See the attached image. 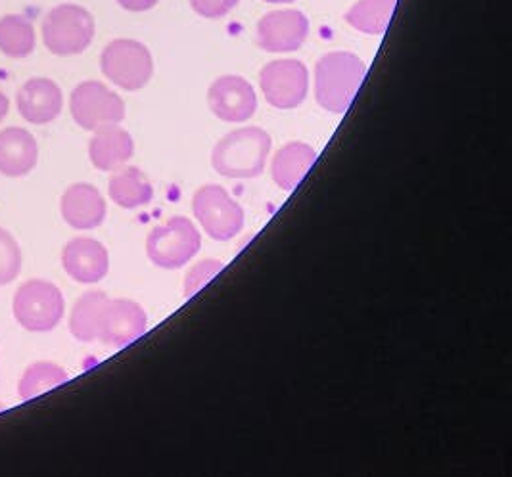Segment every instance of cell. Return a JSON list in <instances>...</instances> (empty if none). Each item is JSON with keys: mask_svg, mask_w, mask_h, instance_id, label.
<instances>
[{"mask_svg": "<svg viewBox=\"0 0 512 477\" xmlns=\"http://www.w3.org/2000/svg\"><path fill=\"white\" fill-rule=\"evenodd\" d=\"M367 75L365 62L351 52H328L315 66V98L330 114H346Z\"/></svg>", "mask_w": 512, "mask_h": 477, "instance_id": "1", "label": "cell"}, {"mask_svg": "<svg viewBox=\"0 0 512 477\" xmlns=\"http://www.w3.org/2000/svg\"><path fill=\"white\" fill-rule=\"evenodd\" d=\"M22 271V250L16 238L0 228V286H6L18 278Z\"/></svg>", "mask_w": 512, "mask_h": 477, "instance_id": "24", "label": "cell"}, {"mask_svg": "<svg viewBox=\"0 0 512 477\" xmlns=\"http://www.w3.org/2000/svg\"><path fill=\"white\" fill-rule=\"evenodd\" d=\"M18 112L31 125L52 123L64 108L62 89L47 77H33L16 96Z\"/></svg>", "mask_w": 512, "mask_h": 477, "instance_id": "14", "label": "cell"}, {"mask_svg": "<svg viewBox=\"0 0 512 477\" xmlns=\"http://www.w3.org/2000/svg\"><path fill=\"white\" fill-rule=\"evenodd\" d=\"M39 159L35 137L22 127L0 131V175L20 179L29 175Z\"/></svg>", "mask_w": 512, "mask_h": 477, "instance_id": "16", "label": "cell"}, {"mask_svg": "<svg viewBox=\"0 0 512 477\" xmlns=\"http://www.w3.org/2000/svg\"><path fill=\"white\" fill-rule=\"evenodd\" d=\"M135 154V140L119 125L94 131L89 142V158L98 171L114 173Z\"/></svg>", "mask_w": 512, "mask_h": 477, "instance_id": "17", "label": "cell"}, {"mask_svg": "<svg viewBox=\"0 0 512 477\" xmlns=\"http://www.w3.org/2000/svg\"><path fill=\"white\" fill-rule=\"evenodd\" d=\"M315 161H317V152L309 144L290 142L282 146L273 158V165H271L273 181L277 182V186L282 190L292 192L305 179V175L315 165Z\"/></svg>", "mask_w": 512, "mask_h": 477, "instance_id": "18", "label": "cell"}, {"mask_svg": "<svg viewBox=\"0 0 512 477\" xmlns=\"http://www.w3.org/2000/svg\"><path fill=\"white\" fill-rule=\"evenodd\" d=\"M223 269H225V263L217 259H206L194 265L185 278V297L196 296L211 278L217 276Z\"/></svg>", "mask_w": 512, "mask_h": 477, "instance_id": "25", "label": "cell"}, {"mask_svg": "<svg viewBox=\"0 0 512 477\" xmlns=\"http://www.w3.org/2000/svg\"><path fill=\"white\" fill-rule=\"evenodd\" d=\"M93 14L79 4H60L52 8L43 22V41L54 56L83 54L94 39Z\"/></svg>", "mask_w": 512, "mask_h": 477, "instance_id": "3", "label": "cell"}, {"mask_svg": "<svg viewBox=\"0 0 512 477\" xmlns=\"http://www.w3.org/2000/svg\"><path fill=\"white\" fill-rule=\"evenodd\" d=\"M60 211L71 228L93 230L106 219V200L93 184L77 182L64 192L60 200Z\"/></svg>", "mask_w": 512, "mask_h": 477, "instance_id": "15", "label": "cell"}, {"mask_svg": "<svg viewBox=\"0 0 512 477\" xmlns=\"http://www.w3.org/2000/svg\"><path fill=\"white\" fill-rule=\"evenodd\" d=\"M202 248V236L187 217H173L156 227L146 240L148 259L165 271L181 269Z\"/></svg>", "mask_w": 512, "mask_h": 477, "instance_id": "5", "label": "cell"}, {"mask_svg": "<svg viewBox=\"0 0 512 477\" xmlns=\"http://www.w3.org/2000/svg\"><path fill=\"white\" fill-rule=\"evenodd\" d=\"M64 271L79 284H96L110 271L108 250L93 238H73L62 251Z\"/></svg>", "mask_w": 512, "mask_h": 477, "instance_id": "13", "label": "cell"}, {"mask_svg": "<svg viewBox=\"0 0 512 477\" xmlns=\"http://www.w3.org/2000/svg\"><path fill=\"white\" fill-rule=\"evenodd\" d=\"M396 6L397 0H357L348 10L346 22L365 35H382L392 22Z\"/></svg>", "mask_w": 512, "mask_h": 477, "instance_id": "22", "label": "cell"}, {"mask_svg": "<svg viewBox=\"0 0 512 477\" xmlns=\"http://www.w3.org/2000/svg\"><path fill=\"white\" fill-rule=\"evenodd\" d=\"M14 317L27 332L43 334L54 330L66 311L58 286L47 280H27L14 296Z\"/></svg>", "mask_w": 512, "mask_h": 477, "instance_id": "4", "label": "cell"}, {"mask_svg": "<svg viewBox=\"0 0 512 477\" xmlns=\"http://www.w3.org/2000/svg\"><path fill=\"white\" fill-rule=\"evenodd\" d=\"M192 211L215 242H229L244 228V209L219 184L202 186L192 198Z\"/></svg>", "mask_w": 512, "mask_h": 477, "instance_id": "7", "label": "cell"}, {"mask_svg": "<svg viewBox=\"0 0 512 477\" xmlns=\"http://www.w3.org/2000/svg\"><path fill=\"white\" fill-rule=\"evenodd\" d=\"M70 112L81 129L98 131L125 119V102L104 83L85 81L71 92Z\"/></svg>", "mask_w": 512, "mask_h": 477, "instance_id": "8", "label": "cell"}, {"mask_svg": "<svg viewBox=\"0 0 512 477\" xmlns=\"http://www.w3.org/2000/svg\"><path fill=\"white\" fill-rule=\"evenodd\" d=\"M8 110H10V102H8L6 94H2V92H0V123H2V121H4V117L8 115Z\"/></svg>", "mask_w": 512, "mask_h": 477, "instance_id": "28", "label": "cell"}, {"mask_svg": "<svg viewBox=\"0 0 512 477\" xmlns=\"http://www.w3.org/2000/svg\"><path fill=\"white\" fill-rule=\"evenodd\" d=\"M108 299L110 297L104 292H87L77 299L70 315V332L75 340L85 343L98 340L102 313Z\"/></svg>", "mask_w": 512, "mask_h": 477, "instance_id": "20", "label": "cell"}, {"mask_svg": "<svg viewBox=\"0 0 512 477\" xmlns=\"http://www.w3.org/2000/svg\"><path fill=\"white\" fill-rule=\"evenodd\" d=\"M208 104L217 119L227 123H244L256 114V91L240 75H223L213 81L208 91Z\"/></svg>", "mask_w": 512, "mask_h": 477, "instance_id": "10", "label": "cell"}, {"mask_svg": "<svg viewBox=\"0 0 512 477\" xmlns=\"http://www.w3.org/2000/svg\"><path fill=\"white\" fill-rule=\"evenodd\" d=\"M146 328L148 317L139 303L131 299H108L102 313L98 340L106 345L125 347L139 340Z\"/></svg>", "mask_w": 512, "mask_h": 477, "instance_id": "12", "label": "cell"}, {"mask_svg": "<svg viewBox=\"0 0 512 477\" xmlns=\"http://www.w3.org/2000/svg\"><path fill=\"white\" fill-rule=\"evenodd\" d=\"M100 69L123 91L144 89L154 75V60L146 46L133 39H116L102 50Z\"/></svg>", "mask_w": 512, "mask_h": 477, "instance_id": "6", "label": "cell"}, {"mask_svg": "<svg viewBox=\"0 0 512 477\" xmlns=\"http://www.w3.org/2000/svg\"><path fill=\"white\" fill-rule=\"evenodd\" d=\"M108 194L114 204L123 209H137L142 205L150 204L154 198V188L148 177L140 171L139 167H119L114 171L108 182Z\"/></svg>", "mask_w": 512, "mask_h": 477, "instance_id": "19", "label": "cell"}, {"mask_svg": "<svg viewBox=\"0 0 512 477\" xmlns=\"http://www.w3.org/2000/svg\"><path fill=\"white\" fill-rule=\"evenodd\" d=\"M117 4L127 12H148L152 10L160 0H116Z\"/></svg>", "mask_w": 512, "mask_h": 477, "instance_id": "27", "label": "cell"}, {"mask_svg": "<svg viewBox=\"0 0 512 477\" xmlns=\"http://www.w3.org/2000/svg\"><path fill=\"white\" fill-rule=\"evenodd\" d=\"M263 2H269V4H290L294 0H263Z\"/></svg>", "mask_w": 512, "mask_h": 477, "instance_id": "29", "label": "cell"}, {"mask_svg": "<svg viewBox=\"0 0 512 477\" xmlns=\"http://www.w3.org/2000/svg\"><path fill=\"white\" fill-rule=\"evenodd\" d=\"M273 140L259 127H244L221 138L211 154L213 169L227 179H256L267 165Z\"/></svg>", "mask_w": 512, "mask_h": 477, "instance_id": "2", "label": "cell"}, {"mask_svg": "<svg viewBox=\"0 0 512 477\" xmlns=\"http://www.w3.org/2000/svg\"><path fill=\"white\" fill-rule=\"evenodd\" d=\"M265 100L277 110L302 106L309 92V71L300 60H275L259 73Z\"/></svg>", "mask_w": 512, "mask_h": 477, "instance_id": "9", "label": "cell"}, {"mask_svg": "<svg viewBox=\"0 0 512 477\" xmlns=\"http://www.w3.org/2000/svg\"><path fill=\"white\" fill-rule=\"evenodd\" d=\"M37 45L35 27L22 14H8L0 18V52L8 58L22 60L33 54Z\"/></svg>", "mask_w": 512, "mask_h": 477, "instance_id": "21", "label": "cell"}, {"mask_svg": "<svg viewBox=\"0 0 512 477\" xmlns=\"http://www.w3.org/2000/svg\"><path fill=\"white\" fill-rule=\"evenodd\" d=\"M188 2H190V8L206 20H219L227 16L238 4V0H188Z\"/></svg>", "mask_w": 512, "mask_h": 477, "instance_id": "26", "label": "cell"}, {"mask_svg": "<svg viewBox=\"0 0 512 477\" xmlns=\"http://www.w3.org/2000/svg\"><path fill=\"white\" fill-rule=\"evenodd\" d=\"M309 20L300 10H275L257 22L256 43L265 52H294L302 48Z\"/></svg>", "mask_w": 512, "mask_h": 477, "instance_id": "11", "label": "cell"}, {"mask_svg": "<svg viewBox=\"0 0 512 477\" xmlns=\"http://www.w3.org/2000/svg\"><path fill=\"white\" fill-rule=\"evenodd\" d=\"M70 380L68 372L58 366V364L47 363H35L31 364L22 376L20 384H18V393L22 397V401H29V399H35L43 393H47L54 387L62 386Z\"/></svg>", "mask_w": 512, "mask_h": 477, "instance_id": "23", "label": "cell"}]
</instances>
